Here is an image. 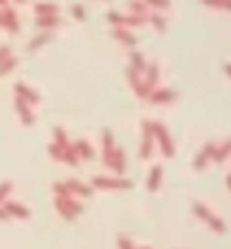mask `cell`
Here are the masks:
<instances>
[{
  "label": "cell",
  "instance_id": "1",
  "mask_svg": "<svg viewBox=\"0 0 231 249\" xmlns=\"http://www.w3.org/2000/svg\"><path fill=\"white\" fill-rule=\"evenodd\" d=\"M55 208L61 212V216L68 221H72L77 214L83 212V203L74 201V197H68V199H61V197H55Z\"/></svg>",
  "mask_w": 231,
  "mask_h": 249
},
{
  "label": "cell",
  "instance_id": "2",
  "mask_svg": "<svg viewBox=\"0 0 231 249\" xmlns=\"http://www.w3.org/2000/svg\"><path fill=\"white\" fill-rule=\"evenodd\" d=\"M92 186L94 188H109V190H120V188H131V181L122 179V177H92Z\"/></svg>",
  "mask_w": 231,
  "mask_h": 249
},
{
  "label": "cell",
  "instance_id": "3",
  "mask_svg": "<svg viewBox=\"0 0 231 249\" xmlns=\"http://www.w3.org/2000/svg\"><path fill=\"white\" fill-rule=\"evenodd\" d=\"M150 129H153V136L157 138V142H159V146H162L164 155H168V158H170V155H175V146H172L166 127H164L162 123H150Z\"/></svg>",
  "mask_w": 231,
  "mask_h": 249
},
{
  "label": "cell",
  "instance_id": "4",
  "mask_svg": "<svg viewBox=\"0 0 231 249\" xmlns=\"http://www.w3.org/2000/svg\"><path fill=\"white\" fill-rule=\"evenodd\" d=\"M16 96L17 99H22L24 103H29V105H35V103H39V94L37 92H33L29 86H24V83H16Z\"/></svg>",
  "mask_w": 231,
  "mask_h": 249
},
{
  "label": "cell",
  "instance_id": "5",
  "mask_svg": "<svg viewBox=\"0 0 231 249\" xmlns=\"http://www.w3.org/2000/svg\"><path fill=\"white\" fill-rule=\"evenodd\" d=\"M142 133H144V142H142V146H140V155L142 158H148L150 151H153V129H150L148 121L142 123Z\"/></svg>",
  "mask_w": 231,
  "mask_h": 249
},
{
  "label": "cell",
  "instance_id": "6",
  "mask_svg": "<svg viewBox=\"0 0 231 249\" xmlns=\"http://www.w3.org/2000/svg\"><path fill=\"white\" fill-rule=\"evenodd\" d=\"M214 151H216V144H210V142H207V144L203 146L201 153L197 155V160H194V168H197V171H203V168L207 166V162L214 158Z\"/></svg>",
  "mask_w": 231,
  "mask_h": 249
},
{
  "label": "cell",
  "instance_id": "7",
  "mask_svg": "<svg viewBox=\"0 0 231 249\" xmlns=\"http://www.w3.org/2000/svg\"><path fill=\"white\" fill-rule=\"evenodd\" d=\"M2 208H4V210H7V214L11 216V219H13V216H17V219H29V216H31L29 208H26V206H22V203L7 201Z\"/></svg>",
  "mask_w": 231,
  "mask_h": 249
},
{
  "label": "cell",
  "instance_id": "8",
  "mask_svg": "<svg viewBox=\"0 0 231 249\" xmlns=\"http://www.w3.org/2000/svg\"><path fill=\"white\" fill-rule=\"evenodd\" d=\"M2 26L9 31V33H17V31H20L17 16L11 11V9H4V11H2Z\"/></svg>",
  "mask_w": 231,
  "mask_h": 249
},
{
  "label": "cell",
  "instance_id": "9",
  "mask_svg": "<svg viewBox=\"0 0 231 249\" xmlns=\"http://www.w3.org/2000/svg\"><path fill=\"white\" fill-rule=\"evenodd\" d=\"M16 112L20 114V118H22V123L29 127V124H33V112H31V107H29V103H24L22 99H17L16 96Z\"/></svg>",
  "mask_w": 231,
  "mask_h": 249
},
{
  "label": "cell",
  "instance_id": "10",
  "mask_svg": "<svg viewBox=\"0 0 231 249\" xmlns=\"http://www.w3.org/2000/svg\"><path fill=\"white\" fill-rule=\"evenodd\" d=\"M72 149L77 151L79 160H92V158H94V149H92V146L87 144L85 140H77V142H74Z\"/></svg>",
  "mask_w": 231,
  "mask_h": 249
},
{
  "label": "cell",
  "instance_id": "11",
  "mask_svg": "<svg viewBox=\"0 0 231 249\" xmlns=\"http://www.w3.org/2000/svg\"><path fill=\"white\" fill-rule=\"evenodd\" d=\"M172 99H177V94L172 90H153L148 94L150 103H166V101H172Z\"/></svg>",
  "mask_w": 231,
  "mask_h": 249
},
{
  "label": "cell",
  "instance_id": "12",
  "mask_svg": "<svg viewBox=\"0 0 231 249\" xmlns=\"http://www.w3.org/2000/svg\"><path fill=\"white\" fill-rule=\"evenodd\" d=\"M66 186H68V190L72 193V197H74V195H81V197H92V188L83 186L81 181H77V179H68V181H66Z\"/></svg>",
  "mask_w": 231,
  "mask_h": 249
},
{
  "label": "cell",
  "instance_id": "13",
  "mask_svg": "<svg viewBox=\"0 0 231 249\" xmlns=\"http://www.w3.org/2000/svg\"><path fill=\"white\" fill-rule=\"evenodd\" d=\"M162 166H153L150 168V177H148V190L150 193H155V190L159 188V184H162Z\"/></svg>",
  "mask_w": 231,
  "mask_h": 249
},
{
  "label": "cell",
  "instance_id": "14",
  "mask_svg": "<svg viewBox=\"0 0 231 249\" xmlns=\"http://www.w3.org/2000/svg\"><path fill=\"white\" fill-rule=\"evenodd\" d=\"M131 68L135 70V72L144 74V70H146V61H144V57H142V53H131Z\"/></svg>",
  "mask_w": 231,
  "mask_h": 249
},
{
  "label": "cell",
  "instance_id": "15",
  "mask_svg": "<svg viewBox=\"0 0 231 249\" xmlns=\"http://www.w3.org/2000/svg\"><path fill=\"white\" fill-rule=\"evenodd\" d=\"M52 136H55V144H57V146H61V149H68V146H70L68 136H66V131H64L61 127L52 129Z\"/></svg>",
  "mask_w": 231,
  "mask_h": 249
},
{
  "label": "cell",
  "instance_id": "16",
  "mask_svg": "<svg viewBox=\"0 0 231 249\" xmlns=\"http://www.w3.org/2000/svg\"><path fill=\"white\" fill-rule=\"evenodd\" d=\"M114 35H116V39H120V42L127 44V46H135V42H137V39L133 37V35L129 33V31H124V29H116V31H114Z\"/></svg>",
  "mask_w": 231,
  "mask_h": 249
},
{
  "label": "cell",
  "instance_id": "17",
  "mask_svg": "<svg viewBox=\"0 0 231 249\" xmlns=\"http://www.w3.org/2000/svg\"><path fill=\"white\" fill-rule=\"evenodd\" d=\"M227 158H229V140L223 142V144L218 146V151H214V158H212V160H214V162H218V164H223Z\"/></svg>",
  "mask_w": 231,
  "mask_h": 249
},
{
  "label": "cell",
  "instance_id": "18",
  "mask_svg": "<svg viewBox=\"0 0 231 249\" xmlns=\"http://www.w3.org/2000/svg\"><path fill=\"white\" fill-rule=\"evenodd\" d=\"M144 72H148V74H146V79H144V83H148V86L153 88V86H155V81L159 79V68H157L155 64H150V66H146Z\"/></svg>",
  "mask_w": 231,
  "mask_h": 249
},
{
  "label": "cell",
  "instance_id": "19",
  "mask_svg": "<svg viewBox=\"0 0 231 249\" xmlns=\"http://www.w3.org/2000/svg\"><path fill=\"white\" fill-rule=\"evenodd\" d=\"M61 162L70 164V166H79V155H77V151H74L72 146L64 149V158H61Z\"/></svg>",
  "mask_w": 231,
  "mask_h": 249
},
{
  "label": "cell",
  "instance_id": "20",
  "mask_svg": "<svg viewBox=\"0 0 231 249\" xmlns=\"http://www.w3.org/2000/svg\"><path fill=\"white\" fill-rule=\"evenodd\" d=\"M17 66V57H9V59H4V61H0V77H4V74H9L13 68Z\"/></svg>",
  "mask_w": 231,
  "mask_h": 249
},
{
  "label": "cell",
  "instance_id": "21",
  "mask_svg": "<svg viewBox=\"0 0 231 249\" xmlns=\"http://www.w3.org/2000/svg\"><path fill=\"white\" fill-rule=\"evenodd\" d=\"M48 42H50V33H42L37 39H31L26 48H29V51H37V48H42L44 44H48Z\"/></svg>",
  "mask_w": 231,
  "mask_h": 249
},
{
  "label": "cell",
  "instance_id": "22",
  "mask_svg": "<svg viewBox=\"0 0 231 249\" xmlns=\"http://www.w3.org/2000/svg\"><path fill=\"white\" fill-rule=\"evenodd\" d=\"M37 24L42 26V29H55V26L59 24V18L57 16H42L37 20Z\"/></svg>",
  "mask_w": 231,
  "mask_h": 249
},
{
  "label": "cell",
  "instance_id": "23",
  "mask_svg": "<svg viewBox=\"0 0 231 249\" xmlns=\"http://www.w3.org/2000/svg\"><path fill=\"white\" fill-rule=\"evenodd\" d=\"M192 210H194V214H197V216H201V219H205V221L212 216L210 208H205V206H203V203H194V206H192Z\"/></svg>",
  "mask_w": 231,
  "mask_h": 249
},
{
  "label": "cell",
  "instance_id": "24",
  "mask_svg": "<svg viewBox=\"0 0 231 249\" xmlns=\"http://www.w3.org/2000/svg\"><path fill=\"white\" fill-rule=\"evenodd\" d=\"M114 136H112V131L109 129H105L103 131V151H112L114 149Z\"/></svg>",
  "mask_w": 231,
  "mask_h": 249
},
{
  "label": "cell",
  "instance_id": "25",
  "mask_svg": "<svg viewBox=\"0 0 231 249\" xmlns=\"http://www.w3.org/2000/svg\"><path fill=\"white\" fill-rule=\"evenodd\" d=\"M48 153H50L55 160H59V162H61V158H64V149H61V146H57L55 142H52V144L48 146Z\"/></svg>",
  "mask_w": 231,
  "mask_h": 249
},
{
  "label": "cell",
  "instance_id": "26",
  "mask_svg": "<svg viewBox=\"0 0 231 249\" xmlns=\"http://www.w3.org/2000/svg\"><path fill=\"white\" fill-rule=\"evenodd\" d=\"M150 20H153V26L159 31V33H164V31H166V22H164L162 16H150Z\"/></svg>",
  "mask_w": 231,
  "mask_h": 249
},
{
  "label": "cell",
  "instance_id": "27",
  "mask_svg": "<svg viewBox=\"0 0 231 249\" xmlns=\"http://www.w3.org/2000/svg\"><path fill=\"white\" fill-rule=\"evenodd\" d=\"M11 188H13L11 181H4V184H0V203H2L4 199H7V195L11 193Z\"/></svg>",
  "mask_w": 231,
  "mask_h": 249
},
{
  "label": "cell",
  "instance_id": "28",
  "mask_svg": "<svg viewBox=\"0 0 231 249\" xmlns=\"http://www.w3.org/2000/svg\"><path fill=\"white\" fill-rule=\"evenodd\" d=\"M11 46H7V44H4V46H0V61H4V59H9V57H11Z\"/></svg>",
  "mask_w": 231,
  "mask_h": 249
},
{
  "label": "cell",
  "instance_id": "29",
  "mask_svg": "<svg viewBox=\"0 0 231 249\" xmlns=\"http://www.w3.org/2000/svg\"><path fill=\"white\" fill-rule=\"evenodd\" d=\"M35 11H37L39 16H42V13H50V16H55V13H57V7H48V4H46V7H37Z\"/></svg>",
  "mask_w": 231,
  "mask_h": 249
},
{
  "label": "cell",
  "instance_id": "30",
  "mask_svg": "<svg viewBox=\"0 0 231 249\" xmlns=\"http://www.w3.org/2000/svg\"><path fill=\"white\" fill-rule=\"evenodd\" d=\"M153 7H168V0H150Z\"/></svg>",
  "mask_w": 231,
  "mask_h": 249
},
{
  "label": "cell",
  "instance_id": "31",
  "mask_svg": "<svg viewBox=\"0 0 231 249\" xmlns=\"http://www.w3.org/2000/svg\"><path fill=\"white\" fill-rule=\"evenodd\" d=\"M11 219V216L7 214V210H4V208H0V221H9Z\"/></svg>",
  "mask_w": 231,
  "mask_h": 249
},
{
  "label": "cell",
  "instance_id": "32",
  "mask_svg": "<svg viewBox=\"0 0 231 249\" xmlns=\"http://www.w3.org/2000/svg\"><path fill=\"white\" fill-rule=\"evenodd\" d=\"M74 13H77V18H79V20H83V18H85V16H83V11H81V9H74Z\"/></svg>",
  "mask_w": 231,
  "mask_h": 249
},
{
  "label": "cell",
  "instance_id": "33",
  "mask_svg": "<svg viewBox=\"0 0 231 249\" xmlns=\"http://www.w3.org/2000/svg\"><path fill=\"white\" fill-rule=\"evenodd\" d=\"M0 26H2V13H0Z\"/></svg>",
  "mask_w": 231,
  "mask_h": 249
}]
</instances>
